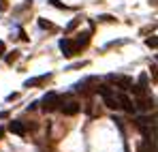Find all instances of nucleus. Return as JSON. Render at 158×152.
Here are the masks:
<instances>
[{
	"instance_id": "nucleus-15",
	"label": "nucleus",
	"mask_w": 158,
	"mask_h": 152,
	"mask_svg": "<svg viewBox=\"0 0 158 152\" xmlns=\"http://www.w3.org/2000/svg\"><path fill=\"white\" fill-rule=\"evenodd\" d=\"M145 45H148L150 50H158V37H148V39H145Z\"/></svg>"
},
{
	"instance_id": "nucleus-16",
	"label": "nucleus",
	"mask_w": 158,
	"mask_h": 152,
	"mask_svg": "<svg viewBox=\"0 0 158 152\" xmlns=\"http://www.w3.org/2000/svg\"><path fill=\"white\" fill-rule=\"evenodd\" d=\"M49 2H52L53 7H60V9H66V7H64V4H62V2H60V0H49Z\"/></svg>"
},
{
	"instance_id": "nucleus-7",
	"label": "nucleus",
	"mask_w": 158,
	"mask_h": 152,
	"mask_svg": "<svg viewBox=\"0 0 158 152\" xmlns=\"http://www.w3.org/2000/svg\"><path fill=\"white\" fill-rule=\"evenodd\" d=\"M109 81L115 84L118 88H131L132 86V79L128 75H109Z\"/></svg>"
},
{
	"instance_id": "nucleus-13",
	"label": "nucleus",
	"mask_w": 158,
	"mask_h": 152,
	"mask_svg": "<svg viewBox=\"0 0 158 152\" xmlns=\"http://www.w3.org/2000/svg\"><path fill=\"white\" fill-rule=\"evenodd\" d=\"M45 79H49V75H45V77H32V79H28L24 86L30 88V86H36V84H41V81H45Z\"/></svg>"
},
{
	"instance_id": "nucleus-9",
	"label": "nucleus",
	"mask_w": 158,
	"mask_h": 152,
	"mask_svg": "<svg viewBox=\"0 0 158 152\" xmlns=\"http://www.w3.org/2000/svg\"><path fill=\"white\" fill-rule=\"evenodd\" d=\"M156 122H158L156 114H143V116L137 118V124L139 127H150V124H156Z\"/></svg>"
},
{
	"instance_id": "nucleus-6",
	"label": "nucleus",
	"mask_w": 158,
	"mask_h": 152,
	"mask_svg": "<svg viewBox=\"0 0 158 152\" xmlns=\"http://www.w3.org/2000/svg\"><path fill=\"white\" fill-rule=\"evenodd\" d=\"M60 50H62V54H64L66 58H71V56H75L77 47H75V41H71V39H60Z\"/></svg>"
},
{
	"instance_id": "nucleus-5",
	"label": "nucleus",
	"mask_w": 158,
	"mask_h": 152,
	"mask_svg": "<svg viewBox=\"0 0 158 152\" xmlns=\"http://www.w3.org/2000/svg\"><path fill=\"white\" fill-rule=\"evenodd\" d=\"M132 92L137 94V97H143V94H150V88H148V73H141L139 75V81H137V86H131Z\"/></svg>"
},
{
	"instance_id": "nucleus-1",
	"label": "nucleus",
	"mask_w": 158,
	"mask_h": 152,
	"mask_svg": "<svg viewBox=\"0 0 158 152\" xmlns=\"http://www.w3.org/2000/svg\"><path fill=\"white\" fill-rule=\"evenodd\" d=\"M60 105H62V97L56 94V92H47V94L41 99L43 111H56V109H60Z\"/></svg>"
},
{
	"instance_id": "nucleus-19",
	"label": "nucleus",
	"mask_w": 158,
	"mask_h": 152,
	"mask_svg": "<svg viewBox=\"0 0 158 152\" xmlns=\"http://www.w3.org/2000/svg\"><path fill=\"white\" fill-rule=\"evenodd\" d=\"M6 9V0H0V11H4Z\"/></svg>"
},
{
	"instance_id": "nucleus-14",
	"label": "nucleus",
	"mask_w": 158,
	"mask_h": 152,
	"mask_svg": "<svg viewBox=\"0 0 158 152\" xmlns=\"http://www.w3.org/2000/svg\"><path fill=\"white\" fill-rule=\"evenodd\" d=\"M36 24H39V28H41V30H53V24H52V22H47L45 17H41Z\"/></svg>"
},
{
	"instance_id": "nucleus-12",
	"label": "nucleus",
	"mask_w": 158,
	"mask_h": 152,
	"mask_svg": "<svg viewBox=\"0 0 158 152\" xmlns=\"http://www.w3.org/2000/svg\"><path fill=\"white\" fill-rule=\"evenodd\" d=\"M137 152H158V148H156V146H152L150 141L141 139V141H139V146H137Z\"/></svg>"
},
{
	"instance_id": "nucleus-8",
	"label": "nucleus",
	"mask_w": 158,
	"mask_h": 152,
	"mask_svg": "<svg viewBox=\"0 0 158 152\" xmlns=\"http://www.w3.org/2000/svg\"><path fill=\"white\" fill-rule=\"evenodd\" d=\"M88 43H90V32H79L77 37H75V47H77V51L85 50Z\"/></svg>"
},
{
	"instance_id": "nucleus-18",
	"label": "nucleus",
	"mask_w": 158,
	"mask_h": 152,
	"mask_svg": "<svg viewBox=\"0 0 158 152\" xmlns=\"http://www.w3.org/2000/svg\"><path fill=\"white\" fill-rule=\"evenodd\" d=\"M75 26H77V20H73V22H71V24L66 26V30H73V28H75Z\"/></svg>"
},
{
	"instance_id": "nucleus-21",
	"label": "nucleus",
	"mask_w": 158,
	"mask_h": 152,
	"mask_svg": "<svg viewBox=\"0 0 158 152\" xmlns=\"http://www.w3.org/2000/svg\"><path fill=\"white\" fill-rule=\"evenodd\" d=\"M2 135H4V128H2V127H0V137H2Z\"/></svg>"
},
{
	"instance_id": "nucleus-11",
	"label": "nucleus",
	"mask_w": 158,
	"mask_h": 152,
	"mask_svg": "<svg viewBox=\"0 0 158 152\" xmlns=\"http://www.w3.org/2000/svg\"><path fill=\"white\" fill-rule=\"evenodd\" d=\"M120 105H122V109L128 111V114H135V109H137L135 101H132L131 97H126V94H120Z\"/></svg>"
},
{
	"instance_id": "nucleus-20",
	"label": "nucleus",
	"mask_w": 158,
	"mask_h": 152,
	"mask_svg": "<svg viewBox=\"0 0 158 152\" xmlns=\"http://www.w3.org/2000/svg\"><path fill=\"white\" fill-rule=\"evenodd\" d=\"M2 54H4V43L0 41V58H2Z\"/></svg>"
},
{
	"instance_id": "nucleus-3",
	"label": "nucleus",
	"mask_w": 158,
	"mask_h": 152,
	"mask_svg": "<svg viewBox=\"0 0 158 152\" xmlns=\"http://www.w3.org/2000/svg\"><path fill=\"white\" fill-rule=\"evenodd\" d=\"M141 133H143V139L150 141L152 146L158 148V124H150V127H141Z\"/></svg>"
},
{
	"instance_id": "nucleus-4",
	"label": "nucleus",
	"mask_w": 158,
	"mask_h": 152,
	"mask_svg": "<svg viewBox=\"0 0 158 152\" xmlns=\"http://www.w3.org/2000/svg\"><path fill=\"white\" fill-rule=\"evenodd\" d=\"M135 105L143 111V114H148L150 109H154V105H156V101H154V97L152 94H143V97H137V101H135Z\"/></svg>"
},
{
	"instance_id": "nucleus-2",
	"label": "nucleus",
	"mask_w": 158,
	"mask_h": 152,
	"mask_svg": "<svg viewBox=\"0 0 158 152\" xmlns=\"http://www.w3.org/2000/svg\"><path fill=\"white\" fill-rule=\"evenodd\" d=\"M79 101H75L73 97H62V105H60V111L64 114V116H75V114H79Z\"/></svg>"
},
{
	"instance_id": "nucleus-10",
	"label": "nucleus",
	"mask_w": 158,
	"mask_h": 152,
	"mask_svg": "<svg viewBox=\"0 0 158 152\" xmlns=\"http://www.w3.org/2000/svg\"><path fill=\"white\" fill-rule=\"evenodd\" d=\"M9 131H11V133H15V135H19V137H24V135L28 133L26 124H24L22 120H13V122L9 124Z\"/></svg>"
},
{
	"instance_id": "nucleus-17",
	"label": "nucleus",
	"mask_w": 158,
	"mask_h": 152,
	"mask_svg": "<svg viewBox=\"0 0 158 152\" xmlns=\"http://www.w3.org/2000/svg\"><path fill=\"white\" fill-rule=\"evenodd\" d=\"M150 71H152V77H154V79H156V81H158V69H156V67H152Z\"/></svg>"
}]
</instances>
